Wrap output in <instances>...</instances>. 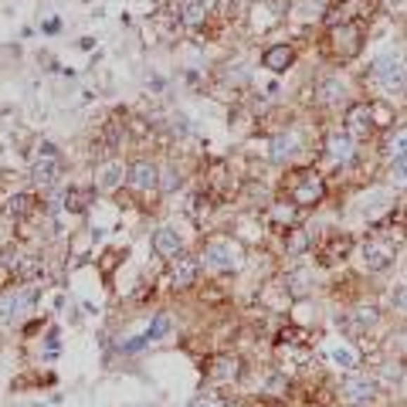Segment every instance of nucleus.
Instances as JSON below:
<instances>
[{
    "instance_id": "1",
    "label": "nucleus",
    "mask_w": 407,
    "mask_h": 407,
    "mask_svg": "<svg viewBox=\"0 0 407 407\" xmlns=\"http://www.w3.org/2000/svg\"><path fill=\"white\" fill-rule=\"evenodd\" d=\"M360 48H363V27L360 24H336L330 27V38H326V55L332 61H349L360 55Z\"/></svg>"
},
{
    "instance_id": "2",
    "label": "nucleus",
    "mask_w": 407,
    "mask_h": 407,
    "mask_svg": "<svg viewBox=\"0 0 407 407\" xmlns=\"http://www.w3.org/2000/svg\"><path fill=\"white\" fill-rule=\"evenodd\" d=\"M326 194V183L316 170H299L295 174V183H292V204L295 207H309V204H319Z\"/></svg>"
},
{
    "instance_id": "3",
    "label": "nucleus",
    "mask_w": 407,
    "mask_h": 407,
    "mask_svg": "<svg viewBox=\"0 0 407 407\" xmlns=\"http://www.w3.org/2000/svg\"><path fill=\"white\" fill-rule=\"evenodd\" d=\"M34 299H38V289H14V292H7V295L0 299V319H4V323H20V319L31 312Z\"/></svg>"
},
{
    "instance_id": "4",
    "label": "nucleus",
    "mask_w": 407,
    "mask_h": 407,
    "mask_svg": "<svg viewBox=\"0 0 407 407\" xmlns=\"http://www.w3.org/2000/svg\"><path fill=\"white\" fill-rule=\"evenodd\" d=\"M200 258H204V269H211V271H231L238 265V252L228 241H207Z\"/></svg>"
},
{
    "instance_id": "5",
    "label": "nucleus",
    "mask_w": 407,
    "mask_h": 407,
    "mask_svg": "<svg viewBox=\"0 0 407 407\" xmlns=\"http://www.w3.org/2000/svg\"><path fill=\"white\" fill-rule=\"evenodd\" d=\"M370 82H380L387 92L401 89V82H404L401 58H394V55H387V58H377V61H373V68H370Z\"/></svg>"
},
{
    "instance_id": "6",
    "label": "nucleus",
    "mask_w": 407,
    "mask_h": 407,
    "mask_svg": "<svg viewBox=\"0 0 407 407\" xmlns=\"http://www.w3.org/2000/svg\"><path fill=\"white\" fill-rule=\"evenodd\" d=\"M373 116H370V105L367 102H356V105H349L347 109V136L349 139H367L373 133Z\"/></svg>"
},
{
    "instance_id": "7",
    "label": "nucleus",
    "mask_w": 407,
    "mask_h": 407,
    "mask_svg": "<svg viewBox=\"0 0 407 407\" xmlns=\"http://www.w3.org/2000/svg\"><path fill=\"white\" fill-rule=\"evenodd\" d=\"M390 261H394V245H390V241H384V238L367 241V248H363V265H367L370 271L387 269Z\"/></svg>"
},
{
    "instance_id": "8",
    "label": "nucleus",
    "mask_w": 407,
    "mask_h": 407,
    "mask_svg": "<svg viewBox=\"0 0 407 407\" xmlns=\"http://www.w3.org/2000/svg\"><path fill=\"white\" fill-rule=\"evenodd\" d=\"M61 176V156H38L34 167H31V180L38 187H51Z\"/></svg>"
},
{
    "instance_id": "9",
    "label": "nucleus",
    "mask_w": 407,
    "mask_h": 407,
    "mask_svg": "<svg viewBox=\"0 0 407 407\" xmlns=\"http://www.w3.org/2000/svg\"><path fill=\"white\" fill-rule=\"evenodd\" d=\"M126 176H129V183H133L136 190H156V176H160V170H156L150 160H136L133 167L126 170Z\"/></svg>"
},
{
    "instance_id": "10",
    "label": "nucleus",
    "mask_w": 407,
    "mask_h": 407,
    "mask_svg": "<svg viewBox=\"0 0 407 407\" xmlns=\"http://www.w3.org/2000/svg\"><path fill=\"white\" fill-rule=\"evenodd\" d=\"M340 394H343L347 404H367L370 397H373V380H367V377H347Z\"/></svg>"
},
{
    "instance_id": "11",
    "label": "nucleus",
    "mask_w": 407,
    "mask_h": 407,
    "mask_svg": "<svg viewBox=\"0 0 407 407\" xmlns=\"http://www.w3.org/2000/svg\"><path fill=\"white\" fill-rule=\"evenodd\" d=\"M122 176H126V167L119 163V160H109V163H102L96 174V187L98 190H116L119 183H122Z\"/></svg>"
},
{
    "instance_id": "12",
    "label": "nucleus",
    "mask_w": 407,
    "mask_h": 407,
    "mask_svg": "<svg viewBox=\"0 0 407 407\" xmlns=\"http://www.w3.org/2000/svg\"><path fill=\"white\" fill-rule=\"evenodd\" d=\"M292 61H295V51H292L289 44H275V48H269L261 55V65L269 72H285V68H292Z\"/></svg>"
},
{
    "instance_id": "13",
    "label": "nucleus",
    "mask_w": 407,
    "mask_h": 407,
    "mask_svg": "<svg viewBox=\"0 0 407 407\" xmlns=\"http://www.w3.org/2000/svg\"><path fill=\"white\" fill-rule=\"evenodd\" d=\"M153 252L160 254V258H176V254H180V234H176L174 228H160V231L153 234Z\"/></svg>"
},
{
    "instance_id": "14",
    "label": "nucleus",
    "mask_w": 407,
    "mask_h": 407,
    "mask_svg": "<svg viewBox=\"0 0 407 407\" xmlns=\"http://www.w3.org/2000/svg\"><path fill=\"white\" fill-rule=\"evenodd\" d=\"M200 261L197 258H174V289H190Z\"/></svg>"
},
{
    "instance_id": "15",
    "label": "nucleus",
    "mask_w": 407,
    "mask_h": 407,
    "mask_svg": "<svg viewBox=\"0 0 407 407\" xmlns=\"http://www.w3.org/2000/svg\"><path fill=\"white\" fill-rule=\"evenodd\" d=\"M326 156L336 160V163H349V160H353V139H349L347 133L330 136V139H326Z\"/></svg>"
},
{
    "instance_id": "16",
    "label": "nucleus",
    "mask_w": 407,
    "mask_h": 407,
    "mask_svg": "<svg viewBox=\"0 0 407 407\" xmlns=\"http://www.w3.org/2000/svg\"><path fill=\"white\" fill-rule=\"evenodd\" d=\"M309 271L306 269H295V271H289L285 275V289H289V295L292 299H306L309 295Z\"/></svg>"
},
{
    "instance_id": "17",
    "label": "nucleus",
    "mask_w": 407,
    "mask_h": 407,
    "mask_svg": "<svg viewBox=\"0 0 407 407\" xmlns=\"http://www.w3.org/2000/svg\"><path fill=\"white\" fill-rule=\"evenodd\" d=\"M211 377L214 380H221V384L234 380V377H238V360H234V356H217V360L211 363Z\"/></svg>"
},
{
    "instance_id": "18",
    "label": "nucleus",
    "mask_w": 407,
    "mask_h": 407,
    "mask_svg": "<svg viewBox=\"0 0 407 407\" xmlns=\"http://www.w3.org/2000/svg\"><path fill=\"white\" fill-rule=\"evenodd\" d=\"M295 146H299V139L292 133H285V136H275L271 139V160L275 163H282V160H289L292 153H295Z\"/></svg>"
},
{
    "instance_id": "19",
    "label": "nucleus",
    "mask_w": 407,
    "mask_h": 407,
    "mask_svg": "<svg viewBox=\"0 0 407 407\" xmlns=\"http://www.w3.org/2000/svg\"><path fill=\"white\" fill-rule=\"evenodd\" d=\"M349 245H353V241H349L347 234L332 238L330 245H326V252H323V261H326V265H332V261H343V258H347V252H349Z\"/></svg>"
},
{
    "instance_id": "20",
    "label": "nucleus",
    "mask_w": 407,
    "mask_h": 407,
    "mask_svg": "<svg viewBox=\"0 0 407 407\" xmlns=\"http://www.w3.org/2000/svg\"><path fill=\"white\" fill-rule=\"evenodd\" d=\"M340 96H343V82H340V78H323V82L316 85V98H319V102H336Z\"/></svg>"
},
{
    "instance_id": "21",
    "label": "nucleus",
    "mask_w": 407,
    "mask_h": 407,
    "mask_svg": "<svg viewBox=\"0 0 407 407\" xmlns=\"http://www.w3.org/2000/svg\"><path fill=\"white\" fill-rule=\"evenodd\" d=\"M31 211H34V197L31 194H14L7 200V214L11 217H27Z\"/></svg>"
},
{
    "instance_id": "22",
    "label": "nucleus",
    "mask_w": 407,
    "mask_h": 407,
    "mask_svg": "<svg viewBox=\"0 0 407 407\" xmlns=\"http://www.w3.org/2000/svg\"><path fill=\"white\" fill-rule=\"evenodd\" d=\"M61 204H65L68 211H85V207L92 204V190H65Z\"/></svg>"
},
{
    "instance_id": "23",
    "label": "nucleus",
    "mask_w": 407,
    "mask_h": 407,
    "mask_svg": "<svg viewBox=\"0 0 407 407\" xmlns=\"http://www.w3.org/2000/svg\"><path fill=\"white\" fill-rule=\"evenodd\" d=\"M180 14H183V18H180L183 24H190V27H194V24H200V20L207 18V7H204V0H187Z\"/></svg>"
},
{
    "instance_id": "24",
    "label": "nucleus",
    "mask_w": 407,
    "mask_h": 407,
    "mask_svg": "<svg viewBox=\"0 0 407 407\" xmlns=\"http://www.w3.org/2000/svg\"><path fill=\"white\" fill-rule=\"evenodd\" d=\"M156 187H160L163 194H174L176 187H180V170H176V167H167L163 174L156 176Z\"/></svg>"
},
{
    "instance_id": "25",
    "label": "nucleus",
    "mask_w": 407,
    "mask_h": 407,
    "mask_svg": "<svg viewBox=\"0 0 407 407\" xmlns=\"http://www.w3.org/2000/svg\"><path fill=\"white\" fill-rule=\"evenodd\" d=\"M271 217H275L278 224L292 228V224H295V217H299V207H295V204H275V207H271Z\"/></svg>"
},
{
    "instance_id": "26",
    "label": "nucleus",
    "mask_w": 407,
    "mask_h": 407,
    "mask_svg": "<svg viewBox=\"0 0 407 407\" xmlns=\"http://www.w3.org/2000/svg\"><path fill=\"white\" fill-rule=\"evenodd\" d=\"M404 136H407L404 126H397V133L384 143V153H387V156H404Z\"/></svg>"
},
{
    "instance_id": "27",
    "label": "nucleus",
    "mask_w": 407,
    "mask_h": 407,
    "mask_svg": "<svg viewBox=\"0 0 407 407\" xmlns=\"http://www.w3.org/2000/svg\"><path fill=\"white\" fill-rule=\"evenodd\" d=\"M14 269H18L20 278H34V275L41 271V258H34V254H27V258H20V261L14 265Z\"/></svg>"
},
{
    "instance_id": "28",
    "label": "nucleus",
    "mask_w": 407,
    "mask_h": 407,
    "mask_svg": "<svg viewBox=\"0 0 407 407\" xmlns=\"http://www.w3.org/2000/svg\"><path fill=\"white\" fill-rule=\"evenodd\" d=\"M306 241H309V238H306V231H292V238H289V245H285V248H289L292 254H299L302 248H306Z\"/></svg>"
},
{
    "instance_id": "29",
    "label": "nucleus",
    "mask_w": 407,
    "mask_h": 407,
    "mask_svg": "<svg viewBox=\"0 0 407 407\" xmlns=\"http://www.w3.org/2000/svg\"><path fill=\"white\" fill-rule=\"evenodd\" d=\"M332 360H336V363H343V367H353V363H356L349 349H336V353H332Z\"/></svg>"
},
{
    "instance_id": "30",
    "label": "nucleus",
    "mask_w": 407,
    "mask_h": 407,
    "mask_svg": "<svg viewBox=\"0 0 407 407\" xmlns=\"http://www.w3.org/2000/svg\"><path fill=\"white\" fill-rule=\"evenodd\" d=\"M38 156H58V146H55V143H41Z\"/></svg>"
},
{
    "instance_id": "31",
    "label": "nucleus",
    "mask_w": 407,
    "mask_h": 407,
    "mask_svg": "<svg viewBox=\"0 0 407 407\" xmlns=\"http://www.w3.org/2000/svg\"><path fill=\"white\" fill-rule=\"evenodd\" d=\"M194 407H224L221 401H214V397H197Z\"/></svg>"
}]
</instances>
